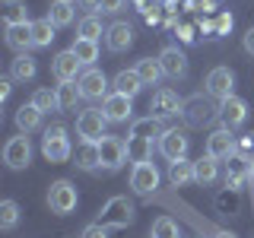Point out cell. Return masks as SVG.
Returning a JSON list of instances; mask_svg holds the SVG:
<instances>
[{
    "label": "cell",
    "mask_w": 254,
    "mask_h": 238,
    "mask_svg": "<svg viewBox=\"0 0 254 238\" xmlns=\"http://www.w3.org/2000/svg\"><path fill=\"white\" fill-rule=\"evenodd\" d=\"M70 153H73V146H70V137H67V127L64 124H51L45 127V137H42V156L48 162H67Z\"/></svg>",
    "instance_id": "6da1fadb"
},
{
    "label": "cell",
    "mask_w": 254,
    "mask_h": 238,
    "mask_svg": "<svg viewBox=\"0 0 254 238\" xmlns=\"http://www.w3.org/2000/svg\"><path fill=\"white\" fill-rule=\"evenodd\" d=\"M105 127H108V118L102 108H83L76 115V137L86 143H99L105 137Z\"/></svg>",
    "instance_id": "7a4b0ae2"
},
{
    "label": "cell",
    "mask_w": 254,
    "mask_h": 238,
    "mask_svg": "<svg viewBox=\"0 0 254 238\" xmlns=\"http://www.w3.org/2000/svg\"><path fill=\"white\" fill-rule=\"evenodd\" d=\"M76 203H79V194H76L73 181L61 178V181H54V184L48 187V206H51V213H58V216H70V213L76 210Z\"/></svg>",
    "instance_id": "3957f363"
},
{
    "label": "cell",
    "mask_w": 254,
    "mask_h": 238,
    "mask_svg": "<svg viewBox=\"0 0 254 238\" xmlns=\"http://www.w3.org/2000/svg\"><path fill=\"white\" fill-rule=\"evenodd\" d=\"M99 156H102V169L105 172H118L127 162V140L105 133V137L99 140Z\"/></svg>",
    "instance_id": "277c9868"
},
{
    "label": "cell",
    "mask_w": 254,
    "mask_h": 238,
    "mask_svg": "<svg viewBox=\"0 0 254 238\" xmlns=\"http://www.w3.org/2000/svg\"><path fill=\"white\" fill-rule=\"evenodd\" d=\"M76 86H79V95L83 99H89V102H105L108 99V76L102 73V70H95V67H86L83 70V76L76 79Z\"/></svg>",
    "instance_id": "5b68a950"
},
{
    "label": "cell",
    "mask_w": 254,
    "mask_h": 238,
    "mask_svg": "<svg viewBox=\"0 0 254 238\" xmlns=\"http://www.w3.org/2000/svg\"><path fill=\"white\" fill-rule=\"evenodd\" d=\"M3 162H6V169H13V172L29 169V162H32V143H29L26 133L6 140V146H3Z\"/></svg>",
    "instance_id": "8992f818"
},
{
    "label": "cell",
    "mask_w": 254,
    "mask_h": 238,
    "mask_svg": "<svg viewBox=\"0 0 254 238\" xmlns=\"http://www.w3.org/2000/svg\"><path fill=\"white\" fill-rule=\"evenodd\" d=\"M188 146H190L188 133H185V130H178V127H169V130L159 133V153L169 159V162L188 159Z\"/></svg>",
    "instance_id": "52a82bcc"
},
{
    "label": "cell",
    "mask_w": 254,
    "mask_h": 238,
    "mask_svg": "<svg viewBox=\"0 0 254 238\" xmlns=\"http://www.w3.org/2000/svg\"><path fill=\"white\" fill-rule=\"evenodd\" d=\"M181 115H185V121L190 127H203L219 115V108L213 105L210 99H203V95H194V99H188L185 105H181Z\"/></svg>",
    "instance_id": "ba28073f"
},
{
    "label": "cell",
    "mask_w": 254,
    "mask_h": 238,
    "mask_svg": "<svg viewBox=\"0 0 254 238\" xmlns=\"http://www.w3.org/2000/svg\"><path fill=\"white\" fill-rule=\"evenodd\" d=\"M102 226L105 229H124L133 222V206L127 203V197H111L105 203V210H102Z\"/></svg>",
    "instance_id": "9c48e42d"
},
{
    "label": "cell",
    "mask_w": 254,
    "mask_h": 238,
    "mask_svg": "<svg viewBox=\"0 0 254 238\" xmlns=\"http://www.w3.org/2000/svg\"><path fill=\"white\" fill-rule=\"evenodd\" d=\"M206 95H213V99L226 102L235 95V73L229 67H213L210 73H206Z\"/></svg>",
    "instance_id": "30bf717a"
},
{
    "label": "cell",
    "mask_w": 254,
    "mask_h": 238,
    "mask_svg": "<svg viewBox=\"0 0 254 238\" xmlns=\"http://www.w3.org/2000/svg\"><path fill=\"white\" fill-rule=\"evenodd\" d=\"M51 73H54L58 83H76V79L83 76V63H79V58L67 48V51H61L58 58L51 60Z\"/></svg>",
    "instance_id": "8fae6325"
},
{
    "label": "cell",
    "mask_w": 254,
    "mask_h": 238,
    "mask_svg": "<svg viewBox=\"0 0 254 238\" xmlns=\"http://www.w3.org/2000/svg\"><path fill=\"white\" fill-rule=\"evenodd\" d=\"M159 169L153 162H137L133 165V172H130V187H133V194H140V197H146V194H153V190L159 187Z\"/></svg>",
    "instance_id": "7c38bea8"
},
{
    "label": "cell",
    "mask_w": 254,
    "mask_h": 238,
    "mask_svg": "<svg viewBox=\"0 0 254 238\" xmlns=\"http://www.w3.org/2000/svg\"><path fill=\"white\" fill-rule=\"evenodd\" d=\"M238 153V143L232 137V130L229 127H219V130H213L210 137H206V156H213V159H232Z\"/></svg>",
    "instance_id": "4fadbf2b"
},
{
    "label": "cell",
    "mask_w": 254,
    "mask_h": 238,
    "mask_svg": "<svg viewBox=\"0 0 254 238\" xmlns=\"http://www.w3.org/2000/svg\"><path fill=\"white\" fill-rule=\"evenodd\" d=\"M159 63H162V70H165L169 79H185L188 76V58L178 45H165L162 51H159Z\"/></svg>",
    "instance_id": "5bb4252c"
},
{
    "label": "cell",
    "mask_w": 254,
    "mask_h": 238,
    "mask_svg": "<svg viewBox=\"0 0 254 238\" xmlns=\"http://www.w3.org/2000/svg\"><path fill=\"white\" fill-rule=\"evenodd\" d=\"M102 111H105V118H108V124H127L133 118V105H130V99L121 92H111L105 102H102Z\"/></svg>",
    "instance_id": "9a60e30c"
},
{
    "label": "cell",
    "mask_w": 254,
    "mask_h": 238,
    "mask_svg": "<svg viewBox=\"0 0 254 238\" xmlns=\"http://www.w3.org/2000/svg\"><path fill=\"white\" fill-rule=\"evenodd\" d=\"M181 105H185V102L178 99V92H175V89H159V92H153V102H149V115L162 121V118L178 115Z\"/></svg>",
    "instance_id": "2e32d148"
},
{
    "label": "cell",
    "mask_w": 254,
    "mask_h": 238,
    "mask_svg": "<svg viewBox=\"0 0 254 238\" xmlns=\"http://www.w3.org/2000/svg\"><path fill=\"white\" fill-rule=\"evenodd\" d=\"M219 118H222V127H229V130H235V127H242L248 121V102L232 95V99H226L219 105Z\"/></svg>",
    "instance_id": "e0dca14e"
},
{
    "label": "cell",
    "mask_w": 254,
    "mask_h": 238,
    "mask_svg": "<svg viewBox=\"0 0 254 238\" xmlns=\"http://www.w3.org/2000/svg\"><path fill=\"white\" fill-rule=\"evenodd\" d=\"M130 45H133V26L130 22H111V26L105 29V48L108 51L121 54Z\"/></svg>",
    "instance_id": "ac0fdd59"
},
{
    "label": "cell",
    "mask_w": 254,
    "mask_h": 238,
    "mask_svg": "<svg viewBox=\"0 0 254 238\" xmlns=\"http://www.w3.org/2000/svg\"><path fill=\"white\" fill-rule=\"evenodd\" d=\"M245 178H251V156H238L235 153L232 159H229V165H226V187L238 190Z\"/></svg>",
    "instance_id": "d6986e66"
},
{
    "label": "cell",
    "mask_w": 254,
    "mask_h": 238,
    "mask_svg": "<svg viewBox=\"0 0 254 238\" xmlns=\"http://www.w3.org/2000/svg\"><path fill=\"white\" fill-rule=\"evenodd\" d=\"M42 111H38L35 105H32V102H29V105H19V108H16V127H19V133H26V137H29V133H35L38 130V127H42Z\"/></svg>",
    "instance_id": "ffe728a7"
},
{
    "label": "cell",
    "mask_w": 254,
    "mask_h": 238,
    "mask_svg": "<svg viewBox=\"0 0 254 238\" xmlns=\"http://www.w3.org/2000/svg\"><path fill=\"white\" fill-rule=\"evenodd\" d=\"M35 58H29V54H16L10 60V79H16V83H29V79H35Z\"/></svg>",
    "instance_id": "44dd1931"
},
{
    "label": "cell",
    "mask_w": 254,
    "mask_h": 238,
    "mask_svg": "<svg viewBox=\"0 0 254 238\" xmlns=\"http://www.w3.org/2000/svg\"><path fill=\"white\" fill-rule=\"evenodd\" d=\"M6 45L16 54H26L32 48V22H26V26H6Z\"/></svg>",
    "instance_id": "7402d4cb"
},
{
    "label": "cell",
    "mask_w": 254,
    "mask_h": 238,
    "mask_svg": "<svg viewBox=\"0 0 254 238\" xmlns=\"http://www.w3.org/2000/svg\"><path fill=\"white\" fill-rule=\"evenodd\" d=\"M219 178V159H213V156H200L194 162V181L197 184H213V181Z\"/></svg>",
    "instance_id": "603a6c76"
},
{
    "label": "cell",
    "mask_w": 254,
    "mask_h": 238,
    "mask_svg": "<svg viewBox=\"0 0 254 238\" xmlns=\"http://www.w3.org/2000/svg\"><path fill=\"white\" fill-rule=\"evenodd\" d=\"M76 165H79L83 172H95V169H102L99 143H86V140H79V149H76Z\"/></svg>",
    "instance_id": "cb8c5ba5"
},
{
    "label": "cell",
    "mask_w": 254,
    "mask_h": 238,
    "mask_svg": "<svg viewBox=\"0 0 254 238\" xmlns=\"http://www.w3.org/2000/svg\"><path fill=\"white\" fill-rule=\"evenodd\" d=\"M133 70H137V76L143 79V86H156L159 79L165 76V70H162V63H159V58H140Z\"/></svg>",
    "instance_id": "d4e9b609"
},
{
    "label": "cell",
    "mask_w": 254,
    "mask_h": 238,
    "mask_svg": "<svg viewBox=\"0 0 254 238\" xmlns=\"http://www.w3.org/2000/svg\"><path fill=\"white\" fill-rule=\"evenodd\" d=\"M48 19H51L58 29L70 26V22L76 19V6H73V0H54L51 10H48Z\"/></svg>",
    "instance_id": "484cf974"
},
{
    "label": "cell",
    "mask_w": 254,
    "mask_h": 238,
    "mask_svg": "<svg viewBox=\"0 0 254 238\" xmlns=\"http://www.w3.org/2000/svg\"><path fill=\"white\" fill-rule=\"evenodd\" d=\"M115 92H121V95H127V99H133L140 89H143V79L137 76V70H121V73L115 76Z\"/></svg>",
    "instance_id": "4316f807"
},
{
    "label": "cell",
    "mask_w": 254,
    "mask_h": 238,
    "mask_svg": "<svg viewBox=\"0 0 254 238\" xmlns=\"http://www.w3.org/2000/svg\"><path fill=\"white\" fill-rule=\"evenodd\" d=\"M149 153H153V140L137 137V133H127V159H133V165L149 162Z\"/></svg>",
    "instance_id": "83f0119b"
},
{
    "label": "cell",
    "mask_w": 254,
    "mask_h": 238,
    "mask_svg": "<svg viewBox=\"0 0 254 238\" xmlns=\"http://www.w3.org/2000/svg\"><path fill=\"white\" fill-rule=\"evenodd\" d=\"M3 22L6 26H26L29 22L26 0H3Z\"/></svg>",
    "instance_id": "f1b7e54d"
},
{
    "label": "cell",
    "mask_w": 254,
    "mask_h": 238,
    "mask_svg": "<svg viewBox=\"0 0 254 238\" xmlns=\"http://www.w3.org/2000/svg\"><path fill=\"white\" fill-rule=\"evenodd\" d=\"M54 29H58V26H54L48 16H45V19H35V22H32V48H48L54 42Z\"/></svg>",
    "instance_id": "f546056e"
},
{
    "label": "cell",
    "mask_w": 254,
    "mask_h": 238,
    "mask_svg": "<svg viewBox=\"0 0 254 238\" xmlns=\"http://www.w3.org/2000/svg\"><path fill=\"white\" fill-rule=\"evenodd\" d=\"M70 51L79 58L83 67H92V63L99 60V42H89V38H76V42L70 45Z\"/></svg>",
    "instance_id": "4dcf8cb0"
},
{
    "label": "cell",
    "mask_w": 254,
    "mask_h": 238,
    "mask_svg": "<svg viewBox=\"0 0 254 238\" xmlns=\"http://www.w3.org/2000/svg\"><path fill=\"white\" fill-rule=\"evenodd\" d=\"M169 181L175 187H185L194 181V162H188V159H178V162L169 165Z\"/></svg>",
    "instance_id": "1f68e13d"
},
{
    "label": "cell",
    "mask_w": 254,
    "mask_h": 238,
    "mask_svg": "<svg viewBox=\"0 0 254 238\" xmlns=\"http://www.w3.org/2000/svg\"><path fill=\"white\" fill-rule=\"evenodd\" d=\"M32 105H35L42 115H48V111H61V102H58V89H48V86H42V89L32 92Z\"/></svg>",
    "instance_id": "d6a6232c"
},
{
    "label": "cell",
    "mask_w": 254,
    "mask_h": 238,
    "mask_svg": "<svg viewBox=\"0 0 254 238\" xmlns=\"http://www.w3.org/2000/svg\"><path fill=\"white\" fill-rule=\"evenodd\" d=\"M105 35V29H102V19L99 16H83L76 26V38H89V42H99V38Z\"/></svg>",
    "instance_id": "836d02e7"
},
{
    "label": "cell",
    "mask_w": 254,
    "mask_h": 238,
    "mask_svg": "<svg viewBox=\"0 0 254 238\" xmlns=\"http://www.w3.org/2000/svg\"><path fill=\"white\" fill-rule=\"evenodd\" d=\"M19 203L16 200H3L0 203V229H3V232H13L16 226H19Z\"/></svg>",
    "instance_id": "e575fe53"
},
{
    "label": "cell",
    "mask_w": 254,
    "mask_h": 238,
    "mask_svg": "<svg viewBox=\"0 0 254 238\" xmlns=\"http://www.w3.org/2000/svg\"><path fill=\"white\" fill-rule=\"evenodd\" d=\"M149 238H181V232H178V222L169 219V216H159V219H153Z\"/></svg>",
    "instance_id": "d590c367"
},
{
    "label": "cell",
    "mask_w": 254,
    "mask_h": 238,
    "mask_svg": "<svg viewBox=\"0 0 254 238\" xmlns=\"http://www.w3.org/2000/svg\"><path fill=\"white\" fill-rule=\"evenodd\" d=\"M76 99H83V95H79V86H76V83H61V86H58L61 111H70V108L76 105Z\"/></svg>",
    "instance_id": "8d00e7d4"
},
{
    "label": "cell",
    "mask_w": 254,
    "mask_h": 238,
    "mask_svg": "<svg viewBox=\"0 0 254 238\" xmlns=\"http://www.w3.org/2000/svg\"><path fill=\"white\" fill-rule=\"evenodd\" d=\"M79 238H108V229L102 226V222H92V226L83 229V235H79Z\"/></svg>",
    "instance_id": "74e56055"
},
{
    "label": "cell",
    "mask_w": 254,
    "mask_h": 238,
    "mask_svg": "<svg viewBox=\"0 0 254 238\" xmlns=\"http://www.w3.org/2000/svg\"><path fill=\"white\" fill-rule=\"evenodd\" d=\"M124 3H127V0H99V10L102 13H121Z\"/></svg>",
    "instance_id": "f35d334b"
},
{
    "label": "cell",
    "mask_w": 254,
    "mask_h": 238,
    "mask_svg": "<svg viewBox=\"0 0 254 238\" xmlns=\"http://www.w3.org/2000/svg\"><path fill=\"white\" fill-rule=\"evenodd\" d=\"M226 32H232V16H229V13H219V19H216V38L226 35Z\"/></svg>",
    "instance_id": "ab89813d"
},
{
    "label": "cell",
    "mask_w": 254,
    "mask_h": 238,
    "mask_svg": "<svg viewBox=\"0 0 254 238\" xmlns=\"http://www.w3.org/2000/svg\"><path fill=\"white\" fill-rule=\"evenodd\" d=\"M242 48H245L248 54H254V26H251V29L242 35Z\"/></svg>",
    "instance_id": "60d3db41"
},
{
    "label": "cell",
    "mask_w": 254,
    "mask_h": 238,
    "mask_svg": "<svg viewBox=\"0 0 254 238\" xmlns=\"http://www.w3.org/2000/svg\"><path fill=\"white\" fill-rule=\"evenodd\" d=\"M79 6L86 10V16H95V13H99V0H79Z\"/></svg>",
    "instance_id": "b9f144b4"
},
{
    "label": "cell",
    "mask_w": 254,
    "mask_h": 238,
    "mask_svg": "<svg viewBox=\"0 0 254 238\" xmlns=\"http://www.w3.org/2000/svg\"><path fill=\"white\" fill-rule=\"evenodd\" d=\"M251 137H254V133H245V137L238 140V156H245V153H248V149H251V143H254Z\"/></svg>",
    "instance_id": "7bdbcfd3"
},
{
    "label": "cell",
    "mask_w": 254,
    "mask_h": 238,
    "mask_svg": "<svg viewBox=\"0 0 254 238\" xmlns=\"http://www.w3.org/2000/svg\"><path fill=\"white\" fill-rule=\"evenodd\" d=\"M10 89H13V79H0V102L10 99Z\"/></svg>",
    "instance_id": "ee69618b"
},
{
    "label": "cell",
    "mask_w": 254,
    "mask_h": 238,
    "mask_svg": "<svg viewBox=\"0 0 254 238\" xmlns=\"http://www.w3.org/2000/svg\"><path fill=\"white\" fill-rule=\"evenodd\" d=\"M146 22H149V26H156V22H159V13H156V6H153V10H146Z\"/></svg>",
    "instance_id": "f6af8a7d"
},
{
    "label": "cell",
    "mask_w": 254,
    "mask_h": 238,
    "mask_svg": "<svg viewBox=\"0 0 254 238\" xmlns=\"http://www.w3.org/2000/svg\"><path fill=\"white\" fill-rule=\"evenodd\" d=\"M216 238H235L232 232H216Z\"/></svg>",
    "instance_id": "bcb514c9"
},
{
    "label": "cell",
    "mask_w": 254,
    "mask_h": 238,
    "mask_svg": "<svg viewBox=\"0 0 254 238\" xmlns=\"http://www.w3.org/2000/svg\"><path fill=\"white\" fill-rule=\"evenodd\" d=\"M251 181H254V156H251Z\"/></svg>",
    "instance_id": "7dc6e473"
}]
</instances>
